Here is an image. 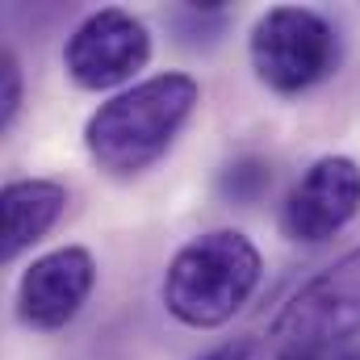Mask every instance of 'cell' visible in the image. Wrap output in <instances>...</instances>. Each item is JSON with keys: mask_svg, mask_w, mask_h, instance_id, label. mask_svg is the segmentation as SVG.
I'll use <instances>...</instances> for the list:
<instances>
[{"mask_svg": "<svg viewBox=\"0 0 360 360\" xmlns=\"http://www.w3.org/2000/svg\"><path fill=\"white\" fill-rule=\"evenodd\" d=\"M197 80L184 72H164L109 96L84 126L92 164L113 180H130L168 155L184 122L197 109Z\"/></svg>", "mask_w": 360, "mask_h": 360, "instance_id": "6da1fadb", "label": "cell"}, {"mask_svg": "<svg viewBox=\"0 0 360 360\" xmlns=\"http://www.w3.org/2000/svg\"><path fill=\"white\" fill-rule=\"evenodd\" d=\"M260 276H264L260 248L243 231H210L172 256L160 293L176 323L214 331L248 306Z\"/></svg>", "mask_w": 360, "mask_h": 360, "instance_id": "7a4b0ae2", "label": "cell"}, {"mask_svg": "<svg viewBox=\"0 0 360 360\" xmlns=\"http://www.w3.org/2000/svg\"><path fill=\"white\" fill-rule=\"evenodd\" d=\"M248 55L264 89L281 92V96H297L335 72L340 38L331 21L310 8H269L252 30Z\"/></svg>", "mask_w": 360, "mask_h": 360, "instance_id": "3957f363", "label": "cell"}, {"mask_svg": "<svg viewBox=\"0 0 360 360\" xmlns=\"http://www.w3.org/2000/svg\"><path fill=\"white\" fill-rule=\"evenodd\" d=\"M281 352H310L360 340V248L344 252L331 269L310 276L272 319Z\"/></svg>", "mask_w": 360, "mask_h": 360, "instance_id": "277c9868", "label": "cell"}, {"mask_svg": "<svg viewBox=\"0 0 360 360\" xmlns=\"http://www.w3.org/2000/svg\"><path fill=\"white\" fill-rule=\"evenodd\" d=\"M147 59H151V34L126 8H101L84 17L63 46V68L72 84L89 92L126 84L134 72L147 68Z\"/></svg>", "mask_w": 360, "mask_h": 360, "instance_id": "5b68a950", "label": "cell"}, {"mask_svg": "<svg viewBox=\"0 0 360 360\" xmlns=\"http://www.w3.org/2000/svg\"><path fill=\"white\" fill-rule=\"evenodd\" d=\"M360 214V164L352 155H323L289 188L281 205V235L293 243H327Z\"/></svg>", "mask_w": 360, "mask_h": 360, "instance_id": "8992f818", "label": "cell"}, {"mask_svg": "<svg viewBox=\"0 0 360 360\" xmlns=\"http://www.w3.org/2000/svg\"><path fill=\"white\" fill-rule=\"evenodd\" d=\"M96 285V260L89 248H55L38 256L21 272L17 285V319L30 331H63L92 297Z\"/></svg>", "mask_w": 360, "mask_h": 360, "instance_id": "52a82bcc", "label": "cell"}, {"mask_svg": "<svg viewBox=\"0 0 360 360\" xmlns=\"http://www.w3.org/2000/svg\"><path fill=\"white\" fill-rule=\"evenodd\" d=\"M68 210V188L59 180H8L0 184V264L34 248Z\"/></svg>", "mask_w": 360, "mask_h": 360, "instance_id": "ba28073f", "label": "cell"}, {"mask_svg": "<svg viewBox=\"0 0 360 360\" xmlns=\"http://www.w3.org/2000/svg\"><path fill=\"white\" fill-rule=\"evenodd\" d=\"M269 184H272L269 160H260V155H239V160L218 176V193H222L226 201H235V205H256V201L269 193Z\"/></svg>", "mask_w": 360, "mask_h": 360, "instance_id": "9c48e42d", "label": "cell"}, {"mask_svg": "<svg viewBox=\"0 0 360 360\" xmlns=\"http://www.w3.org/2000/svg\"><path fill=\"white\" fill-rule=\"evenodd\" d=\"M21 96H25V76H21V63L0 46V134L8 130V122L17 117L21 109Z\"/></svg>", "mask_w": 360, "mask_h": 360, "instance_id": "30bf717a", "label": "cell"}, {"mask_svg": "<svg viewBox=\"0 0 360 360\" xmlns=\"http://www.w3.org/2000/svg\"><path fill=\"white\" fill-rule=\"evenodd\" d=\"M201 360H252V340H231V344L205 352Z\"/></svg>", "mask_w": 360, "mask_h": 360, "instance_id": "8fae6325", "label": "cell"}, {"mask_svg": "<svg viewBox=\"0 0 360 360\" xmlns=\"http://www.w3.org/2000/svg\"><path fill=\"white\" fill-rule=\"evenodd\" d=\"M276 360H314L310 352H276Z\"/></svg>", "mask_w": 360, "mask_h": 360, "instance_id": "7c38bea8", "label": "cell"}, {"mask_svg": "<svg viewBox=\"0 0 360 360\" xmlns=\"http://www.w3.org/2000/svg\"><path fill=\"white\" fill-rule=\"evenodd\" d=\"M335 360H360V348H348V352H340Z\"/></svg>", "mask_w": 360, "mask_h": 360, "instance_id": "4fadbf2b", "label": "cell"}]
</instances>
